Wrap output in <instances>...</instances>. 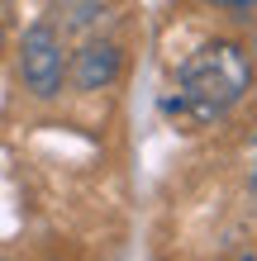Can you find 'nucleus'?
Masks as SVG:
<instances>
[{"instance_id":"obj_1","label":"nucleus","mask_w":257,"mask_h":261,"mask_svg":"<svg viewBox=\"0 0 257 261\" xmlns=\"http://www.w3.org/2000/svg\"><path fill=\"white\" fill-rule=\"evenodd\" d=\"M252 86V62L238 43H205L195 48L176 71V95L167 100V114L186 119V124H205L224 110H233Z\"/></svg>"},{"instance_id":"obj_2","label":"nucleus","mask_w":257,"mask_h":261,"mask_svg":"<svg viewBox=\"0 0 257 261\" xmlns=\"http://www.w3.org/2000/svg\"><path fill=\"white\" fill-rule=\"evenodd\" d=\"M19 71H24V86L34 95H57L62 90V38H57L53 24H29L24 29V43H19Z\"/></svg>"},{"instance_id":"obj_3","label":"nucleus","mask_w":257,"mask_h":261,"mask_svg":"<svg viewBox=\"0 0 257 261\" xmlns=\"http://www.w3.org/2000/svg\"><path fill=\"white\" fill-rule=\"evenodd\" d=\"M119 76V48L110 38L100 43H86V48L77 53V62H72V81H77V90H105Z\"/></svg>"},{"instance_id":"obj_4","label":"nucleus","mask_w":257,"mask_h":261,"mask_svg":"<svg viewBox=\"0 0 257 261\" xmlns=\"http://www.w3.org/2000/svg\"><path fill=\"white\" fill-rule=\"evenodd\" d=\"M215 5H224V10H257V0H215Z\"/></svg>"}]
</instances>
